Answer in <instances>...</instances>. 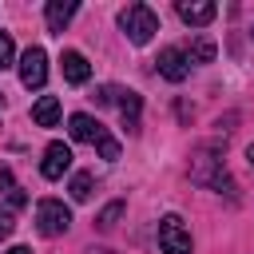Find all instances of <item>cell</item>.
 <instances>
[{
  "label": "cell",
  "mask_w": 254,
  "mask_h": 254,
  "mask_svg": "<svg viewBox=\"0 0 254 254\" xmlns=\"http://www.w3.org/2000/svg\"><path fill=\"white\" fill-rule=\"evenodd\" d=\"M44 79H48V52L40 44H32L20 56V83L24 87H44Z\"/></svg>",
  "instance_id": "cell-5"
},
{
  "label": "cell",
  "mask_w": 254,
  "mask_h": 254,
  "mask_svg": "<svg viewBox=\"0 0 254 254\" xmlns=\"http://www.w3.org/2000/svg\"><path fill=\"white\" fill-rule=\"evenodd\" d=\"M67 226H71V210H67L60 198H40V202H36V230H40L44 238L64 234Z\"/></svg>",
  "instance_id": "cell-3"
},
{
  "label": "cell",
  "mask_w": 254,
  "mask_h": 254,
  "mask_svg": "<svg viewBox=\"0 0 254 254\" xmlns=\"http://www.w3.org/2000/svg\"><path fill=\"white\" fill-rule=\"evenodd\" d=\"M246 159H250V167H254V143H250V147H246Z\"/></svg>",
  "instance_id": "cell-22"
},
{
  "label": "cell",
  "mask_w": 254,
  "mask_h": 254,
  "mask_svg": "<svg viewBox=\"0 0 254 254\" xmlns=\"http://www.w3.org/2000/svg\"><path fill=\"white\" fill-rule=\"evenodd\" d=\"M115 103H119V115H123V127L127 131H139V115H143V99L135 91H115Z\"/></svg>",
  "instance_id": "cell-12"
},
{
  "label": "cell",
  "mask_w": 254,
  "mask_h": 254,
  "mask_svg": "<svg viewBox=\"0 0 254 254\" xmlns=\"http://www.w3.org/2000/svg\"><path fill=\"white\" fill-rule=\"evenodd\" d=\"M16 190V183H12V171L8 167H0V194H12Z\"/></svg>",
  "instance_id": "cell-18"
},
{
  "label": "cell",
  "mask_w": 254,
  "mask_h": 254,
  "mask_svg": "<svg viewBox=\"0 0 254 254\" xmlns=\"http://www.w3.org/2000/svg\"><path fill=\"white\" fill-rule=\"evenodd\" d=\"M159 250H163V254H194L190 230H187V222H183L179 214H167V218L159 222Z\"/></svg>",
  "instance_id": "cell-4"
},
{
  "label": "cell",
  "mask_w": 254,
  "mask_h": 254,
  "mask_svg": "<svg viewBox=\"0 0 254 254\" xmlns=\"http://www.w3.org/2000/svg\"><path fill=\"white\" fill-rule=\"evenodd\" d=\"M87 254H111V250H87Z\"/></svg>",
  "instance_id": "cell-23"
},
{
  "label": "cell",
  "mask_w": 254,
  "mask_h": 254,
  "mask_svg": "<svg viewBox=\"0 0 254 254\" xmlns=\"http://www.w3.org/2000/svg\"><path fill=\"white\" fill-rule=\"evenodd\" d=\"M179 16L190 28H206L218 16V4H210V0H179Z\"/></svg>",
  "instance_id": "cell-9"
},
{
  "label": "cell",
  "mask_w": 254,
  "mask_h": 254,
  "mask_svg": "<svg viewBox=\"0 0 254 254\" xmlns=\"http://www.w3.org/2000/svg\"><path fill=\"white\" fill-rule=\"evenodd\" d=\"M4 254H32L28 246H12V250H4Z\"/></svg>",
  "instance_id": "cell-21"
},
{
  "label": "cell",
  "mask_w": 254,
  "mask_h": 254,
  "mask_svg": "<svg viewBox=\"0 0 254 254\" xmlns=\"http://www.w3.org/2000/svg\"><path fill=\"white\" fill-rule=\"evenodd\" d=\"M32 123L36 127H56L60 123V99L56 95H40L32 103Z\"/></svg>",
  "instance_id": "cell-13"
},
{
  "label": "cell",
  "mask_w": 254,
  "mask_h": 254,
  "mask_svg": "<svg viewBox=\"0 0 254 254\" xmlns=\"http://www.w3.org/2000/svg\"><path fill=\"white\" fill-rule=\"evenodd\" d=\"M75 0H48V8H44V16H48V32H64L67 28V20L75 16Z\"/></svg>",
  "instance_id": "cell-11"
},
{
  "label": "cell",
  "mask_w": 254,
  "mask_h": 254,
  "mask_svg": "<svg viewBox=\"0 0 254 254\" xmlns=\"http://www.w3.org/2000/svg\"><path fill=\"white\" fill-rule=\"evenodd\" d=\"M119 214H123V202H107V206L99 210V218H95V226H99V230H111V226L119 222Z\"/></svg>",
  "instance_id": "cell-16"
},
{
  "label": "cell",
  "mask_w": 254,
  "mask_h": 254,
  "mask_svg": "<svg viewBox=\"0 0 254 254\" xmlns=\"http://www.w3.org/2000/svg\"><path fill=\"white\" fill-rule=\"evenodd\" d=\"M12 226H16V222H12V210H0V238H8Z\"/></svg>",
  "instance_id": "cell-20"
},
{
  "label": "cell",
  "mask_w": 254,
  "mask_h": 254,
  "mask_svg": "<svg viewBox=\"0 0 254 254\" xmlns=\"http://www.w3.org/2000/svg\"><path fill=\"white\" fill-rule=\"evenodd\" d=\"M187 60H190V64H206V60H214V44H210V40H194L190 52H187Z\"/></svg>",
  "instance_id": "cell-15"
},
{
  "label": "cell",
  "mask_w": 254,
  "mask_h": 254,
  "mask_svg": "<svg viewBox=\"0 0 254 254\" xmlns=\"http://www.w3.org/2000/svg\"><path fill=\"white\" fill-rule=\"evenodd\" d=\"M60 67H64V79H67V83H87V79H91V64H87V56L75 52V48H67V52L60 56Z\"/></svg>",
  "instance_id": "cell-10"
},
{
  "label": "cell",
  "mask_w": 254,
  "mask_h": 254,
  "mask_svg": "<svg viewBox=\"0 0 254 254\" xmlns=\"http://www.w3.org/2000/svg\"><path fill=\"white\" fill-rule=\"evenodd\" d=\"M119 28L127 32L131 44H147V40L159 32V16H155L147 4H127V8L119 12Z\"/></svg>",
  "instance_id": "cell-2"
},
{
  "label": "cell",
  "mask_w": 254,
  "mask_h": 254,
  "mask_svg": "<svg viewBox=\"0 0 254 254\" xmlns=\"http://www.w3.org/2000/svg\"><path fill=\"white\" fill-rule=\"evenodd\" d=\"M67 131H71V139H75V143H91L103 159H119V143L107 135V127H103L99 119H91V115L75 111V115L67 119Z\"/></svg>",
  "instance_id": "cell-1"
},
{
  "label": "cell",
  "mask_w": 254,
  "mask_h": 254,
  "mask_svg": "<svg viewBox=\"0 0 254 254\" xmlns=\"http://www.w3.org/2000/svg\"><path fill=\"white\" fill-rule=\"evenodd\" d=\"M12 60H16V44H12V36H8V32H0V71H4V67H12Z\"/></svg>",
  "instance_id": "cell-17"
},
{
  "label": "cell",
  "mask_w": 254,
  "mask_h": 254,
  "mask_svg": "<svg viewBox=\"0 0 254 254\" xmlns=\"http://www.w3.org/2000/svg\"><path fill=\"white\" fill-rule=\"evenodd\" d=\"M24 202H28V194H24V190H20V187H16V190H12V194H8V210H20V206H24Z\"/></svg>",
  "instance_id": "cell-19"
},
{
  "label": "cell",
  "mask_w": 254,
  "mask_h": 254,
  "mask_svg": "<svg viewBox=\"0 0 254 254\" xmlns=\"http://www.w3.org/2000/svg\"><path fill=\"white\" fill-rule=\"evenodd\" d=\"M67 167H71V147H67V143H60V139H56V143H48V147H44L40 175L56 183V179H64V171H67Z\"/></svg>",
  "instance_id": "cell-8"
},
{
  "label": "cell",
  "mask_w": 254,
  "mask_h": 254,
  "mask_svg": "<svg viewBox=\"0 0 254 254\" xmlns=\"http://www.w3.org/2000/svg\"><path fill=\"white\" fill-rule=\"evenodd\" d=\"M155 64H159V75H163V79H171V83H183V79L190 75V60H187V52H183V48H163Z\"/></svg>",
  "instance_id": "cell-7"
},
{
  "label": "cell",
  "mask_w": 254,
  "mask_h": 254,
  "mask_svg": "<svg viewBox=\"0 0 254 254\" xmlns=\"http://www.w3.org/2000/svg\"><path fill=\"white\" fill-rule=\"evenodd\" d=\"M71 198H75V202H87V198H91V175H87V171L71 175Z\"/></svg>",
  "instance_id": "cell-14"
},
{
  "label": "cell",
  "mask_w": 254,
  "mask_h": 254,
  "mask_svg": "<svg viewBox=\"0 0 254 254\" xmlns=\"http://www.w3.org/2000/svg\"><path fill=\"white\" fill-rule=\"evenodd\" d=\"M190 179L194 183H206V187H214V190H234V183H230V175H226V167H222V159H210V155H198L194 159V171H190Z\"/></svg>",
  "instance_id": "cell-6"
}]
</instances>
